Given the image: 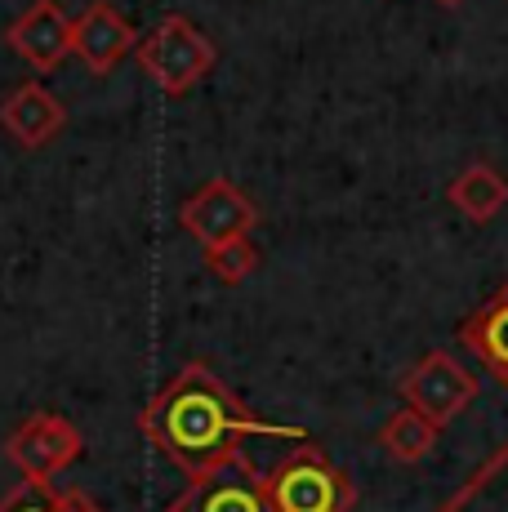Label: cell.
Masks as SVG:
<instances>
[{"label": "cell", "mask_w": 508, "mask_h": 512, "mask_svg": "<svg viewBox=\"0 0 508 512\" xmlns=\"http://www.w3.org/2000/svg\"><path fill=\"white\" fill-rule=\"evenodd\" d=\"M139 428L183 477H201V472L237 459L246 437L295 441V446L312 441L295 423H272L246 410L205 361H188L156 388L148 410L139 415Z\"/></svg>", "instance_id": "1"}, {"label": "cell", "mask_w": 508, "mask_h": 512, "mask_svg": "<svg viewBox=\"0 0 508 512\" xmlns=\"http://www.w3.org/2000/svg\"><path fill=\"white\" fill-rule=\"evenodd\" d=\"M263 495L272 512H353L357 486L317 441L290 450L272 472H263Z\"/></svg>", "instance_id": "2"}, {"label": "cell", "mask_w": 508, "mask_h": 512, "mask_svg": "<svg viewBox=\"0 0 508 512\" xmlns=\"http://www.w3.org/2000/svg\"><path fill=\"white\" fill-rule=\"evenodd\" d=\"M214 63H219V45L188 14H165L139 41V67L170 98H183L192 85H201Z\"/></svg>", "instance_id": "3"}, {"label": "cell", "mask_w": 508, "mask_h": 512, "mask_svg": "<svg viewBox=\"0 0 508 512\" xmlns=\"http://www.w3.org/2000/svg\"><path fill=\"white\" fill-rule=\"evenodd\" d=\"M5 455L9 464L23 472V481L50 486L58 472L72 468L85 455V437L72 419L54 415V410H36V415H27L5 437Z\"/></svg>", "instance_id": "4"}, {"label": "cell", "mask_w": 508, "mask_h": 512, "mask_svg": "<svg viewBox=\"0 0 508 512\" xmlns=\"http://www.w3.org/2000/svg\"><path fill=\"white\" fill-rule=\"evenodd\" d=\"M179 223L201 250H214V245H228L237 236H250L259 223V205L232 179H210L179 205Z\"/></svg>", "instance_id": "5"}, {"label": "cell", "mask_w": 508, "mask_h": 512, "mask_svg": "<svg viewBox=\"0 0 508 512\" xmlns=\"http://www.w3.org/2000/svg\"><path fill=\"white\" fill-rule=\"evenodd\" d=\"M397 388H402L410 410H419L428 423L446 428V423L477 397V374L459 366L451 352H428V357H419L415 366L402 374Z\"/></svg>", "instance_id": "6"}, {"label": "cell", "mask_w": 508, "mask_h": 512, "mask_svg": "<svg viewBox=\"0 0 508 512\" xmlns=\"http://www.w3.org/2000/svg\"><path fill=\"white\" fill-rule=\"evenodd\" d=\"M165 512H272V504L263 495V477L246 455H237L201 477H188L183 495Z\"/></svg>", "instance_id": "7"}, {"label": "cell", "mask_w": 508, "mask_h": 512, "mask_svg": "<svg viewBox=\"0 0 508 512\" xmlns=\"http://www.w3.org/2000/svg\"><path fill=\"white\" fill-rule=\"evenodd\" d=\"M5 41L36 76H50L63 67V58L72 54V18L63 14L58 0H32V5L9 23Z\"/></svg>", "instance_id": "8"}, {"label": "cell", "mask_w": 508, "mask_h": 512, "mask_svg": "<svg viewBox=\"0 0 508 512\" xmlns=\"http://www.w3.org/2000/svg\"><path fill=\"white\" fill-rule=\"evenodd\" d=\"M130 49H139L134 23L112 5V0H90L72 18V54L90 67L94 76H107Z\"/></svg>", "instance_id": "9"}, {"label": "cell", "mask_w": 508, "mask_h": 512, "mask_svg": "<svg viewBox=\"0 0 508 512\" xmlns=\"http://www.w3.org/2000/svg\"><path fill=\"white\" fill-rule=\"evenodd\" d=\"M63 125H67V107L41 81H23L0 98V130L18 147H27V152L54 143L63 134Z\"/></svg>", "instance_id": "10"}, {"label": "cell", "mask_w": 508, "mask_h": 512, "mask_svg": "<svg viewBox=\"0 0 508 512\" xmlns=\"http://www.w3.org/2000/svg\"><path fill=\"white\" fill-rule=\"evenodd\" d=\"M455 334H459V343L491 370V379L500 383V388H508V285L500 294H491L482 308L468 312Z\"/></svg>", "instance_id": "11"}, {"label": "cell", "mask_w": 508, "mask_h": 512, "mask_svg": "<svg viewBox=\"0 0 508 512\" xmlns=\"http://www.w3.org/2000/svg\"><path fill=\"white\" fill-rule=\"evenodd\" d=\"M446 201H451L468 223H491L508 205V179L491 161H473L446 183Z\"/></svg>", "instance_id": "12"}, {"label": "cell", "mask_w": 508, "mask_h": 512, "mask_svg": "<svg viewBox=\"0 0 508 512\" xmlns=\"http://www.w3.org/2000/svg\"><path fill=\"white\" fill-rule=\"evenodd\" d=\"M437 512H508V441Z\"/></svg>", "instance_id": "13"}, {"label": "cell", "mask_w": 508, "mask_h": 512, "mask_svg": "<svg viewBox=\"0 0 508 512\" xmlns=\"http://www.w3.org/2000/svg\"><path fill=\"white\" fill-rule=\"evenodd\" d=\"M437 432H442L437 423H428L419 410L402 406L379 428V450H384L388 459H397V464H424L437 450Z\"/></svg>", "instance_id": "14"}, {"label": "cell", "mask_w": 508, "mask_h": 512, "mask_svg": "<svg viewBox=\"0 0 508 512\" xmlns=\"http://www.w3.org/2000/svg\"><path fill=\"white\" fill-rule=\"evenodd\" d=\"M254 268H259V250H254L250 236H237V241H228V245L205 250V272L223 285H241Z\"/></svg>", "instance_id": "15"}, {"label": "cell", "mask_w": 508, "mask_h": 512, "mask_svg": "<svg viewBox=\"0 0 508 512\" xmlns=\"http://www.w3.org/2000/svg\"><path fill=\"white\" fill-rule=\"evenodd\" d=\"M0 512H58V490L41 481H23L0 499Z\"/></svg>", "instance_id": "16"}, {"label": "cell", "mask_w": 508, "mask_h": 512, "mask_svg": "<svg viewBox=\"0 0 508 512\" xmlns=\"http://www.w3.org/2000/svg\"><path fill=\"white\" fill-rule=\"evenodd\" d=\"M58 512H103V508H94L81 490H58Z\"/></svg>", "instance_id": "17"}, {"label": "cell", "mask_w": 508, "mask_h": 512, "mask_svg": "<svg viewBox=\"0 0 508 512\" xmlns=\"http://www.w3.org/2000/svg\"><path fill=\"white\" fill-rule=\"evenodd\" d=\"M442 5H459V0H442Z\"/></svg>", "instance_id": "18"}]
</instances>
